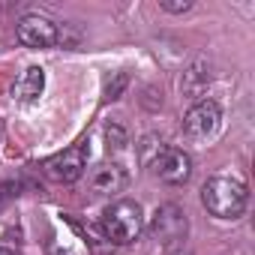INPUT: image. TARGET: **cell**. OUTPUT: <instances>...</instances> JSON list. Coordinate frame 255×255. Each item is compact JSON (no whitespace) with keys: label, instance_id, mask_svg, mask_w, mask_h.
<instances>
[{"label":"cell","instance_id":"ba28073f","mask_svg":"<svg viewBox=\"0 0 255 255\" xmlns=\"http://www.w3.org/2000/svg\"><path fill=\"white\" fill-rule=\"evenodd\" d=\"M210 84V63L207 60H195L183 75H180V93L189 99H198Z\"/></svg>","mask_w":255,"mask_h":255},{"label":"cell","instance_id":"3957f363","mask_svg":"<svg viewBox=\"0 0 255 255\" xmlns=\"http://www.w3.org/2000/svg\"><path fill=\"white\" fill-rule=\"evenodd\" d=\"M222 129V111L216 102L204 99V102H195L189 108V114L183 117V132L192 138V141H210L216 138Z\"/></svg>","mask_w":255,"mask_h":255},{"label":"cell","instance_id":"7a4b0ae2","mask_svg":"<svg viewBox=\"0 0 255 255\" xmlns=\"http://www.w3.org/2000/svg\"><path fill=\"white\" fill-rule=\"evenodd\" d=\"M141 207L138 201H129V198H123V201H114L102 210V231L111 243H132L138 234H141Z\"/></svg>","mask_w":255,"mask_h":255},{"label":"cell","instance_id":"277c9868","mask_svg":"<svg viewBox=\"0 0 255 255\" xmlns=\"http://www.w3.org/2000/svg\"><path fill=\"white\" fill-rule=\"evenodd\" d=\"M87 156H90V147H87V141H81V144L66 147L63 153L45 159L42 168H45V174H48L51 180H57V183H75V180L84 174V168H87Z\"/></svg>","mask_w":255,"mask_h":255},{"label":"cell","instance_id":"2e32d148","mask_svg":"<svg viewBox=\"0 0 255 255\" xmlns=\"http://www.w3.org/2000/svg\"><path fill=\"white\" fill-rule=\"evenodd\" d=\"M0 204H3V198H0Z\"/></svg>","mask_w":255,"mask_h":255},{"label":"cell","instance_id":"30bf717a","mask_svg":"<svg viewBox=\"0 0 255 255\" xmlns=\"http://www.w3.org/2000/svg\"><path fill=\"white\" fill-rule=\"evenodd\" d=\"M42 87H45V72L39 66H30V69H24L21 81L15 84V99L18 102H33L42 93Z\"/></svg>","mask_w":255,"mask_h":255},{"label":"cell","instance_id":"7c38bea8","mask_svg":"<svg viewBox=\"0 0 255 255\" xmlns=\"http://www.w3.org/2000/svg\"><path fill=\"white\" fill-rule=\"evenodd\" d=\"M105 135H108V147L114 144V150H120V147L126 144V132L120 129L117 123H108V126H105Z\"/></svg>","mask_w":255,"mask_h":255},{"label":"cell","instance_id":"5b68a950","mask_svg":"<svg viewBox=\"0 0 255 255\" xmlns=\"http://www.w3.org/2000/svg\"><path fill=\"white\" fill-rule=\"evenodd\" d=\"M15 33H18V42L27 48H51L60 42V27L45 15H24Z\"/></svg>","mask_w":255,"mask_h":255},{"label":"cell","instance_id":"9a60e30c","mask_svg":"<svg viewBox=\"0 0 255 255\" xmlns=\"http://www.w3.org/2000/svg\"><path fill=\"white\" fill-rule=\"evenodd\" d=\"M174 255H186V252H174Z\"/></svg>","mask_w":255,"mask_h":255},{"label":"cell","instance_id":"9c48e42d","mask_svg":"<svg viewBox=\"0 0 255 255\" xmlns=\"http://www.w3.org/2000/svg\"><path fill=\"white\" fill-rule=\"evenodd\" d=\"M90 183H93V189H99V192H120V189L126 186V171H123L120 165H114V162H105V165H99V168L90 174Z\"/></svg>","mask_w":255,"mask_h":255},{"label":"cell","instance_id":"6da1fadb","mask_svg":"<svg viewBox=\"0 0 255 255\" xmlns=\"http://www.w3.org/2000/svg\"><path fill=\"white\" fill-rule=\"evenodd\" d=\"M201 201L213 216L237 219V216H243V210L249 204V192L237 177H210L201 186Z\"/></svg>","mask_w":255,"mask_h":255},{"label":"cell","instance_id":"8992f818","mask_svg":"<svg viewBox=\"0 0 255 255\" xmlns=\"http://www.w3.org/2000/svg\"><path fill=\"white\" fill-rule=\"evenodd\" d=\"M150 168H153V174H156L159 180L177 186V183H186V180H189V174H192V159H189L183 150L165 144V147L156 153V159L150 162Z\"/></svg>","mask_w":255,"mask_h":255},{"label":"cell","instance_id":"4fadbf2b","mask_svg":"<svg viewBox=\"0 0 255 255\" xmlns=\"http://www.w3.org/2000/svg\"><path fill=\"white\" fill-rule=\"evenodd\" d=\"M165 12H186L192 3H189V0H177V3H171V0H162V3H159Z\"/></svg>","mask_w":255,"mask_h":255},{"label":"cell","instance_id":"5bb4252c","mask_svg":"<svg viewBox=\"0 0 255 255\" xmlns=\"http://www.w3.org/2000/svg\"><path fill=\"white\" fill-rule=\"evenodd\" d=\"M0 255H15V252L12 249H0Z\"/></svg>","mask_w":255,"mask_h":255},{"label":"cell","instance_id":"52a82bcc","mask_svg":"<svg viewBox=\"0 0 255 255\" xmlns=\"http://www.w3.org/2000/svg\"><path fill=\"white\" fill-rule=\"evenodd\" d=\"M150 234L159 243H177L186 234V216L177 204H162L156 207L153 219H150Z\"/></svg>","mask_w":255,"mask_h":255},{"label":"cell","instance_id":"8fae6325","mask_svg":"<svg viewBox=\"0 0 255 255\" xmlns=\"http://www.w3.org/2000/svg\"><path fill=\"white\" fill-rule=\"evenodd\" d=\"M129 84V72H111V78H105V87H102V99L111 102V99H120V93Z\"/></svg>","mask_w":255,"mask_h":255}]
</instances>
